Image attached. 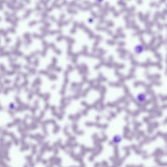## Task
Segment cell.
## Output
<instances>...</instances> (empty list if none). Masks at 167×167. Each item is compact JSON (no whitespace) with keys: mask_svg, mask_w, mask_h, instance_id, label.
I'll use <instances>...</instances> for the list:
<instances>
[{"mask_svg":"<svg viewBox=\"0 0 167 167\" xmlns=\"http://www.w3.org/2000/svg\"><path fill=\"white\" fill-rule=\"evenodd\" d=\"M136 100L140 103H145L147 99V96L146 93L144 92H140L136 96Z\"/></svg>","mask_w":167,"mask_h":167,"instance_id":"obj_1","label":"cell"}]
</instances>
